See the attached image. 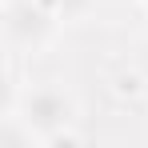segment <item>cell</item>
<instances>
[{
	"mask_svg": "<svg viewBox=\"0 0 148 148\" xmlns=\"http://www.w3.org/2000/svg\"><path fill=\"white\" fill-rule=\"evenodd\" d=\"M80 144H84V132L76 128V120L64 124V128H56V132H48L40 140V148H80Z\"/></svg>",
	"mask_w": 148,
	"mask_h": 148,
	"instance_id": "277c9868",
	"label": "cell"
},
{
	"mask_svg": "<svg viewBox=\"0 0 148 148\" xmlns=\"http://www.w3.org/2000/svg\"><path fill=\"white\" fill-rule=\"evenodd\" d=\"M44 4L60 16V24H76V20H84L96 8V0H44Z\"/></svg>",
	"mask_w": 148,
	"mask_h": 148,
	"instance_id": "3957f363",
	"label": "cell"
},
{
	"mask_svg": "<svg viewBox=\"0 0 148 148\" xmlns=\"http://www.w3.org/2000/svg\"><path fill=\"white\" fill-rule=\"evenodd\" d=\"M60 16L44 0H4V40L16 56H40L52 48Z\"/></svg>",
	"mask_w": 148,
	"mask_h": 148,
	"instance_id": "7a4b0ae2",
	"label": "cell"
},
{
	"mask_svg": "<svg viewBox=\"0 0 148 148\" xmlns=\"http://www.w3.org/2000/svg\"><path fill=\"white\" fill-rule=\"evenodd\" d=\"M4 116L24 120L32 128V136H36V148H40V140L48 132H56V128H64V124H72L80 116V104H76L72 92H64L56 84H40V88H28V92L12 88V96L4 104Z\"/></svg>",
	"mask_w": 148,
	"mask_h": 148,
	"instance_id": "6da1fadb",
	"label": "cell"
}]
</instances>
